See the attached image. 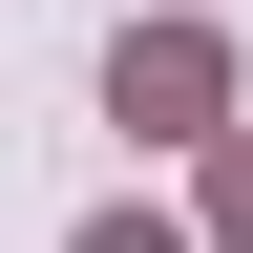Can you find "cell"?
<instances>
[{"instance_id":"1","label":"cell","mask_w":253,"mask_h":253,"mask_svg":"<svg viewBox=\"0 0 253 253\" xmlns=\"http://www.w3.org/2000/svg\"><path fill=\"white\" fill-rule=\"evenodd\" d=\"M106 106L148 126V148H190V126L232 106V42H211V21H126V63H106Z\"/></svg>"},{"instance_id":"2","label":"cell","mask_w":253,"mask_h":253,"mask_svg":"<svg viewBox=\"0 0 253 253\" xmlns=\"http://www.w3.org/2000/svg\"><path fill=\"white\" fill-rule=\"evenodd\" d=\"M211 232H232V253H253V148H232V169H211Z\"/></svg>"},{"instance_id":"3","label":"cell","mask_w":253,"mask_h":253,"mask_svg":"<svg viewBox=\"0 0 253 253\" xmlns=\"http://www.w3.org/2000/svg\"><path fill=\"white\" fill-rule=\"evenodd\" d=\"M84 253H190V232H169V211H106V232H84Z\"/></svg>"}]
</instances>
